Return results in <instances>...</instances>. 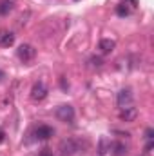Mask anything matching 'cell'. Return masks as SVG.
Masks as SVG:
<instances>
[{"instance_id": "cell-7", "label": "cell", "mask_w": 154, "mask_h": 156, "mask_svg": "<svg viewBox=\"0 0 154 156\" xmlns=\"http://www.w3.org/2000/svg\"><path fill=\"white\" fill-rule=\"evenodd\" d=\"M54 134V131H53V127H49V125H40L38 129L35 131V136L38 138V140H47V138H51Z\"/></svg>"}, {"instance_id": "cell-6", "label": "cell", "mask_w": 154, "mask_h": 156, "mask_svg": "<svg viewBox=\"0 0 154 156\" xmlns=\"http://www.w3.org/2000/svg\"><path fill=\"white\" fill-rule=\"evenodd\" d=\"M136 118H138V109L134 105L121 107V111H120V120L121 122H134Z\"/></svg>"}, {"instance_id": "cell-15", "label": "cell", "mask_w": 154, "mask_h": 156, "mask_svg": "<svg viewBox=\"0 0 154 156\" xmlns=\"http://www.w3.org/2000/svg\"><path fill=\"white\" fill-rule=\"evenodd\" d=\"M151 149H152V142L149 140V144H147V147H145V151H147V153H151Z\"/></svg>"}, {"instance_id": "cell-12", "label": "cell", "mask_w": 154, "mask_h": 156, "mask_svg": "<svg viewBox=\"0 0 154 156\" xmlns=\"http://www.w3.org/2000/svg\"><path fill=\"white\" fill-rule=\"evenodd\" d=\"M116 13H118L120 16H127V15H129V7H127V4H123V5H120V7L116 9Z\"/></svg>"}, {"instance_id": "cell-14", "label": "cell", "mask_w": 154, "mask_h": 156, "mask_svg": "<svg viewBox=\"0 0 154 156\" xmlns=\"http://www.w3.org/2000/svg\"><path fill=\"white\" fill-rule=\"evenodd\" d=\"M145 138H147V140H152V129H147V131H145Z\"/></svg>"}, {"instance_id": "cell-18", "label": "cell", "mask_w": 154, "mask_h": 156, "mask_svg": "<svg viewBox=\"0 0 154 156\" xmlns=\"http://www.w3.org/2000/svg\"><path fill=\"white\" fill-rule=\"evenodd\" d=\"M0 76H4V73H2V71H0Z\"/></svg>"}, {"instance_id": "cell-4", "label": "cell", "mask_w": 154, "mask_h": 156, "mask_svg": "<svg viewBox=\"0 0 154 156\" xmlns=\"http://www.w3.org/2000/svg\"><path fill=\"white\" fill-rule=\"evenodd\" d=\"M45 96H47V87H45V83H44V82L35 83L33 89H31V98H33L35 102H42Z\"/></svg>"}, {"instance_id": "cell-1", "label": "cell", "mask_w": 154, "mask_h": 156, "mask_svg": "<svg viewBox=\"0 0 154 156\" xmlns=\"http://www.w3.org/2000/svg\"><path fill=\"white\" fill-rule=\"evenodd\" d=\"M78 151H82V140H78V138H67V140L60 142V153H62V156L76 154Z\"/></svg>"}, {"instance_id": "cell-11", "label": "cell", "mask_w": 154, "mask_h": 156, "mask_svg": "<svg viewBox=\"0 0 154 156\" xmlns=\"http://www.w3.org/2000/svg\"><path fill=\"white\" fill-rule=\"evenodd\" d=\"M111 149H113V154L114 156H125L127 153H129L127 145H123V144H113Z\"/></svg>"}, {"instance_id": "cell-3", "label": "cell", "mask_w": 154, "mask_h": 156, "mask_svg": "<svg viewBox=\"0 0 154 156\" xmlns=\"http://www.w3.org/2000/svg\"><path fill=\"white\" fill-rule=\"evenodd\" d=\"M56 118L60 122H65V123H71L75 120V109L71 105H60L56 109Z\"/></svg>"}, {"instance_id": "cell-5", "label": "cell", "mask_w": 154, "mask_h": 156, "mask_svg": "<svg viewBox=\"0 0 154 156\" xmlns=\"http://www.w3.org/2000/svg\"><path fill=\"white\" fill-rule=\"evenodd\" d=\"M116 102H118V105H120V107L132 105V102H134V96H132L131 89H121V91L118 93V98H116Z\"/></svg>"}, {"instance_id": "cell-9", "label": "cell", "mask_w": 154, "mask_h": 156, "mask_svg": "<svg viewBox=\"0 0 154 156\" xmlns=\"http://www.w3.org/2000/svg\"><path fill=\"white\" fill-rule=\"evenodd\" d=\"M13 42H15V35H13V33H9V31H0V45L9 47V45H13Z\"/></svg>"}, {"instance_id": "cell-16", "label": "cell", "mask_w": 154, "mask_h": 156, "mask_svg": "<svg viewBox=\"0 0 154 156\" xmlns=\"http://www.w3.org/2000/svg\"><path fill=\"white\" fill-rule=\"evenodd\" d=\"M42 156H51V151H49V149H44V153H42Z\"/></svg>"}, {"instance_id": "cell-19", "label": "cell", "mask_w": 154, "mask_h": 156, "mask_svg": "<svg viewBox=\"0 0 154 156\" xmlns=\"http://www.w3.org/2000/svg\"><path fill=\"white\" fill-rule=\"evenodd\" d=\"M60 156H62V154H60Z\"/></svg>"}, {"instance_id": "cell-13", "label": "cell", "mask_w": 154, "mask_h": 156, "mask_svg": "<svg viewBox=\"0 0 154 156\" xmlns=\"http://www.w3.org/2000/svg\"><path fill=\"white\" fill-rule=\"evenodd\" d=\"M89 62H91V66H93V67H100V66L103 64V60H102L100 56H93V58H91Z\"/></svg>"}, {"instance_id": "cell-2", "label": "cell", "mask_w": 154, "mask_h": 156, "mask_svg": "<svg viewBox=\"0 0 154 156\" xmlns=\"http://www.w3.org/2000/svg\"><path fill=\"white\" fill-rule=\"evenodd\" d=\"M16 55H18V58H20L22 62H31V60L35 58V55H37V49H35L33 45H29V44H22V45L16 49Z\"/></svg>"}, {"instance_id": "cell-8", "label": "cell", "mask_w": 154, "mask_h": 156, "mask_svg": "<svg viewBox=\"0 0 154 156\" xmlns=\"http://www.w3.org/2000/svg\"><path fill=\"white\" fill-rule=\"evenodd\" d=\"M114 47H116V42L114 40H111V38H103V40H100V44H98V49H100L103 55L111 53Z\"/></svg>"}, {"instance_id": "cell-10", "label": "cell", "mask_w": 154, "mask_h": 156, "mask_svg": "<svg viewBox=\"0 0 154 156\" xmlns=\"http://www.w3.org/2000/svg\"><path fill=\"white\" fill-rule=\"evenodd\" d=\"M15 7V0H0V15H7Z\"/></svg>"}, {"instance_id": "cell-17", "label": "cell", "mask_w": 154, "mask_h": 156, "mask_svg": "<svg viewBox=\"0 0 154 156\" xmlns=\"http://www.w3.org/2000/svg\"><path fill=\"white\" fill-rule=\"evenodd\" d=\"M2 140H4V133L0 131V142H2Z\"/></svg>"}]
</instances>
